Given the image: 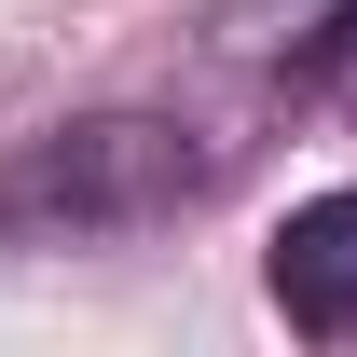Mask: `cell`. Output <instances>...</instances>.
I'll list each match as a JSON object with an SVG mask.
<instances>
[{
    "mask_svg": "<svg viewBox=\"0 0 357 357\" xmlns=\"http://www.w3.org/2000/svg\"><path fill=\"white\" fill-rule=\"evenodd\" d=\"M165 192H192V151H178L165 124H96L69 137L14 206H69V220H124V206H165Z\"/></svg>",
    "mask_w": 357,
    "mask_h": 357,
    "instance_id": "obj_1",
    "label": "cell"
},
{
    "mask_svg": "<svg viewBox=\"0 0 357 357\" xmlns=\"http://www.w3.org/2000/svg\"><path fill=\"white\" fill-rule=\"evenodd\" d=\"M275 316L316 330V344H344V330H357V192L289 206V234H275Z\"/></svg>",
    "mask_w": 357,
    "mask_h": 357,
    "instance_id": "obj_2",
    "label": "cell"
}]
</instances>
